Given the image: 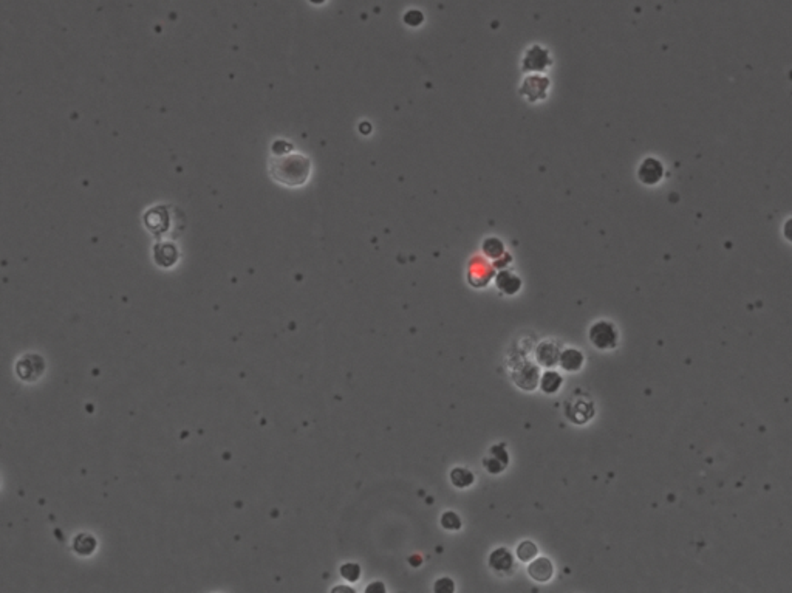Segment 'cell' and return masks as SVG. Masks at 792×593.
<instances>
[{
    "label": "cell",
    "instance_id": "obj_1",
    "mask_svg": "<svg viewBox=\"0 0 792 593\" xmlns=\"http://www.w3.org/2000/svg\"><path fill=\"white\" fill-rule=\"evenodd\" d=\"M310 160L303 155H285L271 160L270 172L279 183L286 186H301L308 180Z\"/></svg>",
    "mask_w": 792,
    "mask_h": 593
},
{
    "label": "cell",
    "instance_id": "obj_2",
    "mask_svg": "<svg viewBox=\"0 0 792 593\" xmlns=\"http://www.w3.org/2000/svg\"><path fill=\"white\" fill-rule=\"evenodd\" d=\"M590 341L599 350L615 349L617 344V332L611 323H596L590 329Z\"/></svg>",
    "mask_w": 792,
    "mask_h": 593
},
{
    "label": "cell",
    "instance_id": "obj_3",
    "mask_svg": "<svg viewBox=\"0 0 792 593\" xmlns=\"http://www.w3.org/2000/svg\"><path fill=\"white\" fill-rule=\"evenodd\" d=\"M44 369L45 363L42 356L39 355H25L19 359L16 364V372L19 378L28 383L36 381L37 378H41V375L44 374Z\"/></svg>",
    "mask_w": 792,
    "mask_h": 593
},
{
    "label": "cell",
    "instance_id": "obj_4",
    "mask_svg": "<svg viewBox=\"0 0 792 593\" xmlns=\"http://www.w3.org/2000/svg\"><path fill=\"white\" fill-rule=\"evenodd\" d=\"M639 182L645 186H655L664 178V166L653 157H647L637 168Z\"/></svg>",
    "mask_w": 792,
    "mask_h": 593
},
{
    "label": "cell",
    "instance_id": "obj_5",
    "mask_svg": "<svg viewBox=\"0 0 792 593\" xmlns=\"http://www.w3.org/2000/svg\"><path fill=\"white\" fill-rule=\"evenodd\" d=\"M551 65V58L548 50L542 49L540 45H534L525 53L523 56V71H543Z\"/></svg>",
    "mask_w": 792,
    "mask_h": 593
},
{
    "label": "cell",
    "instance_id": "obj_6",
    "mask_svg": "<svg viewBox=\"0 0 792 593\" xmlns=\"http://www.w3.org/2000/svg\"><path fill=\"white\" fill-rule=\"evenodd\" d=\"M512 378H514L516 384L520 389L534 390L538 384V379H540V375H538V369L536 368V366H532L529 363H525L520 366V368H517L514 370Z\"/></svg>",
    "mask_w": 792,
    "mask_h": 593
},
{
    "label": "cell",
    "instance_id": "obj_7",
    "mask_svg": "<svg viewBox=\"0 0 792 593\" xmlns=\"http://www.w3.org/2000/svg\"><path fill=\"white\" fill-rule=\"evenodd\" d=\"M528 573L532 579H536V581L547 583L552 578L554 567H552V564L548 558H537V559L534 558L529 564Z\"/></svg>",
    "mask_w": 792,
    "mask_h": 593
},
{
    "label": "cell",
    "instance_id": "obj_8",
    "mask_svg": "<svg viewBox=\"0 0 792 593\" xmlns=\"http://www.w3.org/2000/svg\"><path fill=\"white\" fill-rule=\"evenodd\" d=\"M491 458H486L484 461V466L486 470H488L491 474H500V472L507 468V465L509 463V456L508 452L504 451L503 446H494V448L491 449Z\"/></svg>",
    "mask_w": 792,
    "mask_h": 593
},
{
    "label": "cell",
    "instance_id": "obj_9",
    "mask_svg": "<svg viewBox=\"0 0 792 593\" xmlns=\"http://www.w3.org/2000/svg\"><path fill=\"white\" fill-rule=\"evenodd\" d=\"M489 565L495 571H511L512 567H514V558H512V553L508 549H497L491 553Z\"/></svg>",
    "mask_w": 792,
    "mask_h": 593
},
{
    "label": "cell",
    "instance_id": "obj_10",
    "mask_svg": "<svg viewBox=\"0 0 792 593\" xmlns=\"http://www.w3.org/2000/svg\"><path fill=\"white\" fill-rule=\"evenodd\" d=\"M558 364L567 372H577L583 366V355L576 349H567L558 355Z\"/></svg>",
    "mask_w": 792,
    "mask_h": 593
},
{
    "label": "cell",
    "instance_id": "obj_11",
    "mask_svg": "<svg viewBox=\"0 0 792 593\" xmlns=\"http://www.w3.org/2000/svg\"><path fill=\"white\" fill-rule=\"evenodd\" d=\"M558 349L552 343H540L536 350V358L545 368H552L558 363Z\"/></svg>",
    "mask_w": 792,
    "mask_h": 593
},
{
    "label": "cell",
    "instance_id": "obj_12",
    "mask_svg": "<svg viewBox=\"0 0 792 593\" xmlns=\"http://www.w3.org/2000/svg\"><path fill=\"white\" fill-rule=\"evenodd\" d=\"M497 285L498 289L503 293H507V295H516V293L520 290L522 281L516 275H512V273L503 271L497 276Z\"/></svg>",
    "mask_w": 792,
    "mask_h": 593
},
{
    "label": "cell",
    "instance_id": "obj_13",
    "mask_svg": "<svg viewBox=\"0 0 792 593\" xmlns=\"http://www.w3.org/2000/svg\"><path fill=\"white\" fill-rule=\"evenodd\" d=\"M540 381V389L545 392V394H556V392L561 389V386L563 383V378L557 374V372H547V374H543V377L538 379Z\"/></svg>",
    "mask_w": 792,
    "mask_h": 593
},
{
    "label": "cell",
    "instance_id": "obj_14",
    "mask_svg": "<svg viewBox=\"0 0 792 593\" xmlns=\"http://www.w3.org/2000/svg\"><path fill=\"white\" fill-rule=\"evenodd\" d=\"M73 547H75V550L79 553V555L85 556V555H90V553H93V550H95V547H96V542L90 535H79L75 539V542H73Z\"/></svg>",
    "mask_w": 792,
    "mask_h": 593
},
{
    "label": "cell",
    "instance_id": "obj_15",
    "mask_svg": "<svg viewBox=\"0 0 792 593\" xmlns=\"http://www.w3.org/2000/svg\"><path fill=\"white\" fill-rule=\"evenodd\" d=\"M450 479H452V482L455 483V486H458V488H466V486H469V485H472V482H474V474H472V472L468 470L455 468L454 471H452Z\"/></svg>",
    "mask_w": 792,
    "mask_h": 593
},
{
    "label": "cell",
    "instance_id": "obj_16",
    "mask_svg": "<svg viewBox=\"0 0 792 593\" xmlns=\"http://www.w3.org/2000/svg\"><path fill=\"white\" fill-rule=\"evenodd\" d=\"M581 412H582L583 420L587 422V420H590L591 415H593V406H591L590 402H585V399H582V402H577L576 404L571 406V411L568 409V417L571 420H576L577 414H581Z\"/></svg>",
    "mask_w": 792,
    "mask_h": 593
},
{
    "label": "cell",
    "instance_id": "obj_17",
    "mask_svg": "<svg viewBox=\"0 0 792 593\" xmlns=\"http://www.w3.org/2000/svg\"><path fill=\"white\" fill-rule=\"evenodd\" d=\"M537 553H538L537 545H536L534 542H531V541H523V542L517 547V556H518V559H520V561H523V562L532 561V559H534V558L537 556Z\"/></svg>",
    "mask_w": 792,
    "mask_h": 593
},
{
    "label": "cell",
    "instance_id": "obj_18",
    "mask_svg": "<svg viewBox=\"0 0 792 593\" xmlns=\"http://www.w3.org/2000/svg\"><path fill=\"white\" fill-rule=\"evenodd\" d=\"M483 248H484L486 255H488V256L492 257V259L500 257V256L503 255V252H504V246H503V243H502L500 241H498V239H488V241L484 242Z\"/></svg>",
    "mask_w": 792,
    "mask_h": 593
},
{
    "label": "cell",
    "instance_id": "obj_19",
    "mask_svg": "<svg viewBox=\"0 0 792 593\" xmlns=\"http://www.w3.org/2000/svg\"><path fill=\"white\" fill-rule=\"evenodd\" d=\"M443 525L446 528H450V530H457L460 528V517L455 516L454 513H448V515L443 516Z\"/></svg>",
    "mask_w": 792,
    "mask_h": 593
},
{
    "label": "cell",
    "instance_id": "obj_20",
    "mask_svg": "<svg viewBox=\"0 0 792 593\" xmlns=\"http://www.w3.org/2000/svg\"><path fill=\"white\" fill-rule=\"evenodd\" d=\"M404 22L410 26H418L423 22V15L419 11H409L404 17Z\"/></svg>",
    "mask_w": 792,
    "mask_h": 593
},
{
    "label": "cell",
    "instance_id": "obj_21",
    "mask_svg": "<svg viewBox=\"0 0 792 593\" xmlns=\"http://www.w3.org/2000/svg\"><path fill=\"white\" fill-rule=\"evenodd\" d=\"M310 2L315 3V5H321V3L325 2V0H310Z\"/></svg>",
    "mask_w": 792,
    "mask_h": 593
}]
</instances>
